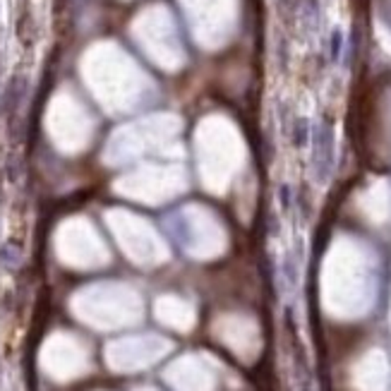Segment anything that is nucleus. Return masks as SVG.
Instances as JSON below:
<instances>
[{"mask_svg": "<svg viewBox=\"0 0 391 391\" xmlns=\"http://www.w3.org/2000/svg\"><path fill=\"white\" fill-rule=\"evenodd\" d=\"M288 130H290V144H293L295 149L310 147V139H312L310 118H305V115H298V118H293V123H290Z\"/></svg>", "mask_w": 391, "mask_h": 391, "instance_id": "7ed1b4c3", "label": "nucleus"}, {"mask_svg": "<svg viewBox=\"0 0 391 391\" xmlns=\"http://www.w3.org/2000/svg\"><path fill=\"white\" fill-rule=\"evenodd\" d=\"M312 163H314V178L319 183H327L329 175L334 170V130L329 123H322L317 130L312 132Z\"/></svg>", "mask_w": 391, "mask_h": 391, "instance_id": "f257e3e1", "label": "nucleus"}, {"mask_svg": "<svg viewBox=\"0 0 391 391\" xmlns=\"http://www.w3.org/2000/svg\"><path fill=\"white\" fill-rule=\"evenodd\" d=\"M279 202L283 209L290 207V202H293V188H290L288 183H281L279 185Z\"/></svg>", "mask_w": 391, "mask_h": 391, "instance_id": "20e7f679", "label": "nucleus"}, {"mask_svg": "<svg viewBox=\"0 0 391 391\" xmlns=\"http://www.w3.org/2000/svg\"><path fill=\"white\" fill-rule=\"evenodd\" d=\"M27 89H29L27 77H24V74H12V77L8 79V84H5V89H3V99H0V106H3V111L8 115L17 113L19 108H22V103H24Z\"/></svg>", "mask_w": 391, "mask_h": 391, "instance_id": "f03ea898", "label": "nucleus"}, {"mask_svg": "<svg viewBox=\"0 0 391 391\" xmlns=\"http://www.w3.org/2000/svg\"><path fill=\"white\" fill-rule=\"evenodd\" d=\"M341 48H343V34H341L339 29H336V32L332 34V58H334V60H339Z\"/></svg>", "mask_w": 391, "mask_h": 391, "instance_id": "39448f33", "label": "nucleus"}]
</instances>
